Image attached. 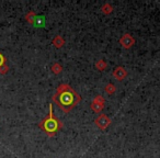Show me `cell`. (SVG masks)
Wrapping results in <instances>:
<instances>
[{
    "mask_svg": "<svg viewBox=\"0 0 160 158\" xmlns=\"http://www.w3.org/2000/svg\"><path fill=\"white\" fill-rule=\"evenodd\" d=\"M53 102L65 113H69L81 100V97L67 84L58 86L56 94L53 96Z\"/></svg>",
    "mask_w": 160,
    "mask_h": 158,
    "instance_id": "cell-1",
    "label": "cell"
},
{
    "mask_svg": "<svg viewBox=\"0 0 160 158\" xmlns=\"http://www.w3.org/2000/svg\"><path fill=\"white\" fill-rule=\"evenodd\" d=\"M38 126L47 134V136L49 137H53L57 134L58 131L62 129L64 124L62 122L59 120L58 118H56L53 113V105L49 104V112H48V115L42 120L40 123H38Z\"/></svg>",
    "mask_w": 160,
    "mask_h": 158,
    "instance_id": "cell-2",
    "label": "cell"
},
{
    "mask_svg": "<svg viewBox=\"0 0 160 158\" xmlns=\"http://www.w3.org/2000/svg\"><path fill=\"white\" fill-rule=\"evenodd\" d=\"M94 123H96V125L99 129L104 131V130L107 129V127H109V125L111 124V119L108 115H105V114H100V115L94 120Z\"/></svg>",
    "mask_w": 160,
    "mask_h": 158,
    "instance_id": "cell-3",
    "label": "cell"
},
{
    "mask_svg": "<svg viewBox=\"0 0 160 158\" xmlns=\"http://www.w3.org/2000/svg\"><path fill=\"white\" fill-rule=\"evenodd\" d=\"M104 103H105V100L103 99L102 96H96V98L93 99V101L91 102L90 107H91V109L93 110L94 112L100 113V112L104 109Z\"/></svg>",
    "mask_w": 160,
    "mask_h": 158,
    "instance_id": "cell-4",
    "label": "cell"
},
{
    "mask_svg": "<svg viewBox=\"0 0 160 158\" xmlns=\"http://www.w3.org/2000/svg\"><path fill=\"white\" fill-rule=\"evenodd\" d=\"M120 44L122 45L124 48H131L134 44H135V38L131 35V34L126 33L124 35H122V38H120Z\"/></svg>",
    "mask_w": 160,
    "mask_h": 158,
    "instance_id": "cell-5",
    "label": "cell"
},
{
    "mask_svg": "<svg viewBox=\"0 0 160 158\" xmlns=\"http://www.w3.org/2000/svg\"><path fill=\"white\" fill-rule=\"evenodd\" d=\"M27 20L30 23H32L33 25H35L36 28L38 27H43L44 25V18L43 17H38L33 13V12H30L27 16Z\"/></svg>",
    "mask_w": 160,
    "mask_h": 158,
    "instance_id": "cell-6",
    "label": "cell"
},
{
    "mask_svg": "<svg viewBox=\"0 0 160 158\" xmlns=\"http://www.w3.org/2000/svg\"><path fill=\"white\" fill-rule=\"evenodd\" d=\"M126 76H127V71L125 70V68L122 66L116 67L113 70V77L115 78V79H118V81H122L123 79H125Z\"/></svg>",
    "mask_w": 160,
    "mask_h": 158,
    "instance_id": "cell-7",
    "label": "cell"
},
{
    "mask_svg": "<svg viewBox=\"0 0 160 158\" xmlns=\"http://www.w3.org/2000/svg\"><path fill=\"white\" fill-rule=\"evenodd\" d=\"M64 44H65V41H64V38H62L60 35H57L53 40V45L56 47V48H60V47L64 46Z\"/></svg>",
    "mask_w": 160,
    "mask_h": 158,
    "instance_id": "cell-8",
    "label": "cell"
},
{
    "mask_svg": "<svg viewBox=\"0 0 160 158\" xmlns=\"http://www.w3.org/2000/svg\"><path fill=\"white\" fill-rule=\"evenodd\" d=\"M101 11L108 16V14H110V13L113 12V7H112L110 3H104V5L102 6V8H101Z\"/></svg>",
    "mask_w": 160,
    "mask_h": 158,
    "instance_id": "cell-9",
    "label": "cell"
},
{
    "mask_svg": "<svg viewBox=\"0 0 160 158\" xmlns=\"http://www.w3.org/2000/svg\"><path fill=\"white\" fill-rule=\"evenodd\" d=\"M107 63L104 62L103 59H100V60H98V62L96 63V68L98 69V70H100V71H103V70H105V68H107Z\"/></svg>",
    "mask_w": 160,
    "mask_h": 158,
    "instance_id": "cell-10",
    "label": "cell"
},
{
    "mask_svg": "<svg viewBox=\"0 0 160 158\" xmlns=\"http://www.w3.org/2000/svg\"><path fill=\"white\" fill-rule=\"evenodd\" d=\"M104 90H105V92H107V94H115V91H116V87L113 85V84H108V85L105 86Z\"/></svg>",
    "mask_w": 160,
    "mask_h": 158,
    "instance_id": "cell-11",
    "label": "cell"
},
{
    "mask_svg": "<svg viewBox=\"0 0 160 158\" xmlns=\"http://www.w3.org/2000/svg\"><path fill=\"white\" fill-rule=\"evenodd\" d=\"M62 70V67L60 64H58V63H55V64H53V66H52V71H53L55 75H58V74H60Z\"/></svg>",
    "mask_w": 160,
    "mask_h": 158,
    "instance_id": "cell-12",
    "label": "cell"
},
{
    "mask_svg": "<svg viewBox=\"0 0 160 158\" xmlns=\"http://www.w3.org/2000/svg\"><path fill=\"white\" fill-rule=\"evenodd\" d=\"M3 65H5V57L0 54V67H2Z\"/></svg>",
    "mask_w": 160,
    "mask_h": 158,
    "instance_id": "cell-13",
    "label": "cell"
}]
</instances>
